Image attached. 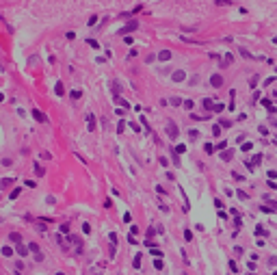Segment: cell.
Listing matches in <instances>:
<instances>
[{"instance_id":"15","label":"cell","mask_w":277,"mask_h":275,"mask_svg":"<svg viewBox=\"0 0 277 275\" xmlns=\"http://www.w3.org/2000/svg\"><path fill=\"white\" fill-rule=\"evenodd\" d=\"M17 254L19 256H28V247H24L22 243H19V245H17Z\"/></svg>"},{"instance_id":"8","label":"cell","mask_w":277,"mask_h":275,"mask_svg":"<svg viewBox=\"0 0 277 275\" xmlns=\"http://www.w3.org/2000/svg\"><path fill=\"white\" fill-rule=\"evenodd\" d=\"M171 59V50H160L158 52V61H169Z\"/></svg>"},{"instance_id":"37","label":"cell","mask_w":277,"mask_h":275,"mask_svg":"<svg viewBox=\"0 0 277 275\" xmlns=\"http://www.w3.org/2000/svg\"><path fill=\"white\" fill-rule=\"evenodd\" d=\"M130 128H132V130H134V132H141V128H139V123H134V121L130 123Z\"/></svg>"},{"instance_id":"14","label":"cell","mask_w":277,"mask_h":275,"mask_svg":"<svg viewBox=\"0 0 277 275\" xmlns=\"http://www.w3.org/2000/svg\"><path fill=\"white\" fill-rule=\"evenodd\" d=\"M44 173H46V169L41 167V165H37V162H35V176H39V178H41Z\"/></svg>"},{"instance_id":"3","label":"cell","mask_w":277,"mask_h":275,"mask_svg":"<svg viewBox=\"0 0 277 275\" xmlns=\"http://www.w3.org/2000/svg\"><path fill=\"white\" fill-rule=\"evenodd\" d=\"M210 85H212L214 89L223 87V76H221V74H212V76H210Z\"/></svg>"},{"instance_id":"34","label":"cell","mask_w":277,"mask_h":275,"mask_svg":"<svg viewBox=\"0 0 277 275\" xmlns=\"http://www.w3.org/2000/svg\"><path fill=\"white\" fill-rule=\"evenodd\" d=\"M95 22H97V15H91V17H89V22H87V24H89V26H93V24H95Z\"/></svg>"},{"instance_id":"33","label":"cell","mask_w":277,"mask_h":275,"mask_svg":"<svg viewBox=\"0 0 277 275\" xmlns=\"http://www.w3.org/2000/svg\"><path fill=\"white\" fill-rule=\"evenodd\" d=\"M223 104H214V108H212V111H214V113H221V111H223Z\"/></svg>"},{"instance_id":"46","label":"cell","mask_w":277,"mask_h":275,"mask_svg":"<svg viewBox=\"0 0 277 275\" xmlns=\"http://www.w3.org/2000/svg\"><path fill=\"white\" fill-rule=\"evenodd\" d=\"M2 100H5V95H2V93H0V102H2Z\"/></svg>"},{"instance_id":"35","label":"cell","mask_w":277,"mask_h":275,"mask_svg":"<svg viewBox=\"0 0 277 275\" xmlns=\"http://www.w3.org/2000/svg\"><path fill=\"white\" fill-rule=\"evenodd\" d=\"M87 44L91 46V48H100V46H97V41H95V39H87Z\"/></svg>"},{"instance_id":"7","label":"cell","mask_w":277,"mask_h":275,"mask_svg":"<svg viewBox=\"0 0 277 275\" xmlns=\"http://www.w3.org/2000/svg\"><path fill=\"white\" fill-rule=\"evenodd\" d=\"M9 241L15 243V245H19V243H22V236H19V232H11V234H9Z\"/></svg>"},{"instance_id":"25","label":"cell","mask_w":277,"mask_h":275,"mask_svg":"<svg viewBox=\"0 0 277 275\" xmlns=\"http://www.w3.org/2000/svg\"><path fill=\"white\" fill-rule=\"evenodd\" d=\"M69 95H72V100H78V98H80V95H82V93H80V91H78V89H74V91H72V93H69Z\"/></svg>"},{"instance_id":"27","label":"cell","mask_w":277,"mask_h":275,"mask_svg":"<svg viewBox=\"0 0 277 275\" xmlns=\"http://www.w3.org/2000/svg\"><path fill=\"white\" fill-rule=\"evenodd\" d=\"M204 152H206V154H212V152H214V148L210 145V143H206V145H204Z\"/></svg>"},{"instance_id":"39","label":"cell","mask_w":277,"mask_h":275,"mask_svg":"<svg viewBox=\"0 0 277 275\" xmlns=\"http://www.w3.org/2000/svg\"><path fill=\"white\" fill-rule=\"evenodd\" d=\"M249 85H251V87H253V89H256V85H258V76H253V78H251V80H249Z\"/></svg>"},{"instance_id":"12","label":"cell","mask_w":277,"mask_h":275,"mask_svg":"<svg viewBox=\"0 0 277 275\" xmlns=\"http://www.w3.org/2000/svg\"><path fill=\"white\" fill-rule=\"evenodd\" d=\"M0 251H2V256H5V258H9V256H13V249H11L9 245H5V247H2Z\"/></svg>"},{"instance_id":"6","label":"cell","mask_w":277,"mask_h":275,"mask_svg":"<svg viewBox=\"0 0 277 275\" xmlns=\"http://www.w3.org/2000/svg\"><path fill=\"white\" fill-rule=\"evenodd\" d=\"M171 78H173V82H182V80L186 78V74L182 72V69H178V72H173V74H171Z\"/></svg>"},{"instance_id":"28","label":"cell","mask_w":277,"mask_h":275,"mask_svg":"<svg viewBox=\"0 0 277 275\" xmlns=\"http://www.w3.org/2000/svg\"><path fill=\"white\" fill-rule=\"evenodd\" d=\"M108 238H111V245H117V234H115V232H111Z\"/></svg>"},{"instance_id":"45","label":"cell","mask_w":277,"mask_h":275,"mask_svg":"<svg viewBox=\"0 0 277 275\" xmlns=\"http://www.w3.org/2000/svg\"><path fill=\"white\" fill-rule=\"evenodd\" d=\"M260 210H262V212H273V208H268V206H260Z\"/></svg>"},{"instance_id":"21","label":"cell","mask_w":277,"mask_h":275,"mask_svg":"<svg viewBox=\"0 0 277 275\" xmlns=\"http://www.w3.org/2000/svg\"><path fill=\"white\" fill-rule=\"evenodd\" d=\"M123 128H126V121H123V119H121V121L117 123V132L121 134V132H123Z\"/></svg>"},{"instance_id":"1","label":"cell","mask_w":277,"mask_h":275,"mask_svg":"<svg viewBox=\"0 0 277 275\" xmlns=\"http://www.w3.org/2000/svg\"><path fill=\"white\" fill-rule=\"evenodd\" d=\"M167 134H169L171 141H175V139L180 137V128H178L175 121H167Z\"/></svg>"},{"instance_id":"42","label":"cell","mask_w":277,"mask_h":275,"mask_svg":"<svg viewBox=\"0 0 277 275\" xmlns=\"http://www.w3.org/2000/svg\"><path fill=\"white\" fill-rule=\"evenodd\" d=\"M130 234H132V236L139 234V225H132V227H130Z\"/></svg>"},{"instance_id":"29","label":"cell","mask_w":277,"mask_h":275,"mask_svg":"<svg viewBox=\"0 0 277 275\" xmlns=\"http://www.w3.org/2000/svg\"><path fill=\"white\" fill-rule=\"evenodd\" d=\"M256 234H258V236H266V230H264V227H256Z\"/></svg>"},{"instance_id":"19","label":"cell","mask_w":277,"mask_h":275,"mask_svg":"<svg viewBox=\"0 0 277 275\" xmlns=\"http://www.w3.org/2000/svg\"><path fill=\"white\" fill-rule=\"evenodd\" d=\"M28 251H33V254H39V245H37V243H30V245H28Z\"/></svg>"},{"instance_id":"23","label":"cell","mask_w":277,"mask_h":275,"mask_svg":"<svg viewBox=\"0 0 277 275\" xmlns=\"http://www.w3.org/2000/svg\"><path fill=\"white\" fill-rule=\"evenodd\" d=\"M186 152V145H175V154H184Z\"/></svg>"},{"instance_id":"30","label":"cell","mask_w":277,"mask_h":275,"mask_svg":"<svg viewBox=\"0 0 277 275\" xmlns=\"http://www.w3.org/2000/svg\"><path fill=\"white\" fill-rule=\"evenodd\" d=\"M260 162H262V154H256L253 156V165H260Z\"/></svg>"},{"instance_id":"2","label":"cell","mask_w":277,"mask_h":275,"mask_svg":"<svg viewBox=\"0 0 277 275\" xmlns=\"http://www.w3.org/2000/svg\"><path fill=\"white\" fill-rule=\"evenodd\" d=\"M136 28H139V22H136V20H130L121 30H119V35H128V33H132V30H136Z\"/></svg>"},{"instance_id":"26","label":"cell","mask_w":277,"mask_h":275,"mask_svg":"<svg viewBox=\"0 0 277 275\" xmlns=\"http://www.w3.org/2000/svg\"><path fill=\"white\" fill-rule=\"evenodd\" d=\"M171 104L173 106H182V98H171Z\"/></svg>"},{"instance_id":"5","label":"cell","mask_w":277,"mask_h":275,"mask_svg":"<svg viewBox=\"0 0 277 275\" xmlns=\"http://www.w3.org/2000/svg\"><path fill=\"white\" fill-rule=\"evenodd\" d=\"M87 128H89V132H93V130H95V115H93V113L87 115Z\"/></svg>"},{"instance_id":"43","label":"cell","mask_w":277,"mask_h":275,"mask_svg":"<svg viewBox=\"0 0 277 275\" xmlns=\"http://www.w3.org/2000/svg\"><path fill=\"white\" fill-rule=\"evenodd\" d=\"M251 148H253L251 143H245V145H243V152H249V150H251Z\"/></svg>"},{"instance_id":"17","label":"cell","mask_w":277,"mask_h":275,"mask_svg":"<svg viewBox=\"0 0 277 275\" xmlns=\"http://www.w3.org/2000/svg\"><path fill=\"white\" fill-rule=\"evenodd\" d=\"M182 106H184V108H188V111H193L195 102H193V100H184V102H182Z\"/></svg>"},{"instance_id":"16","label":"cell","mask_w":277,"mask_h":275,"mask_svg":"<svg viewBox=\"0 0 277 275\" xmlns=\"http://www.w3.org/2000/svg\"><path fill=\"white\" fill-rule=\"evenodd\" d=\"M197 137H199V130H188V139L190 141H197Z\"/></svg>"},{"instance_id":"47","label":"cell","mask_w":277,"mask_h":275,"mask_svg":"<svg viewBox=\"0 0 277 275\" xmlns=\"http://www.w3.org/2000/svg\"><path fill=\"white\" fill-rule=\"evenodd\" d=\"M273 275H277V271H275V273H273Z\"/></svg>"},{"instance_id":"32","label":"cell","mask_w":277,"mask_h":275,"mask_svg":"<svg viewBox=\"0 0 277 275\" xmlns=\"http://www.w3.org/2000/svg\"><path fill=\"white\" fill-rule=\"evenodd\" d=\"M61 232H63V234H67V232H69V223H61Z\"/></svg>"},{"instance_id":"18","label":"cell","mask_w":277,"mask_h":275,"mask_svg":"<svg viewBox=\"0 0 277 275\" xmlns=\"http://www.w3.org/2000/svg\"><path fill=\"white\" fill-rule=\"evenodd\" d=\"M221 160H232V152H229V150H225V152L221 154Z\"/></svg>"},{"instance_id":"38","label":"cell","mask_w":277,"mask_h":275,"mask_svg":"<svg viewBox=\"0 0 277 275\" xmlns=\"http://www.w3.org/2000/svg\"><path fill=\"white\" fill-rule=\"evenodd\" d=\"M240 54H243V56H245V59H253V56H251V54H249V52H247V50H243V48H240Z\"/></svg>"},{"instance_id":"44","label":"cell","mask_w":277,"mask_h":275,"mask_svg":"<svg viewBox=\"0 0 277 275\" xmlns=\"http://www.w3.org/2000/svg\"><path fill=\"white\" fill-rule=\"evenodd\" d=\"M158 160H160V165H165V167H167V165H169V160H167L165 156H160V158H158Z\"/></svg>"},{"instance_id":"10","label":"cell","mask_w":277,"mask_h":275,"mask_svg":"<svg viewBox=\"0 0 277 275\" xmlns=\"http://www.w3.org/2000/svg\"><path fill=\"white\" fill-rule=\"evenodd\" d=\"M201 104H204V108H206V111H212V108H214V102H212L210 98H206V100H204Z\"/></svg>"},{"instance_id":"22","label":"cell","mask_w":277,"mask_h":275,"mask_svg":"<svg viewBox=\"0 0 277 275\" xmlns=\"http://www.w3.org/2000/svg\"><path fill=\"white\" fill-rule=\"evenodd\" d=\"M212 134H214V137H219V134H221V126H219V123L212 126Z\"/></svg>"},{"instance_id":"24","label":"cell","mask_w":277,"mask_h":275,"mask_svg":"<svg viewBox=\"0 0 277 275\" xmlns=\"http://www.w3.org/2000/svg\"><path fill=\"white\" fill-rule=\"evenodd\" d=\"M184 238H186V241H193V232H190V230H184Z\"/></svg>"},{"instance_id":"31","label":"cell","mask_w":277,"mask_h":275,"mask_svg":"<svg viewBox=\"0 0 277 275\" xmlns=\"http://www.w3.org/2000/svg\"><path fill=\"white\" fill-rule=\"evenodd\" d=\"M152 256H154V258H162V251L160 249H152Z\"/></svg>"},{"instance_id":"36","label":"cell","mask_w":277,"mask_h":275,"mask_svg":"<svg viewBox=\"0 0 277 275\" xmlns=\"http://www.w3.org/2000/svg\"><path fill=\"white\" fill-rule=\"evenodd\" d=\"M82 232H85V234H89V232H91V225H89V223H82Z\"/></svg>"},{"instance_id":"4","label":"cell","mask_w":277,"mask_h":275,"mask_svg":"<svg viewBox=\"0 0 277 275\" xmlns=\"http://www.w3.org/2000/svg\"><path fill=\"white\" fill-rule=\"evenodd\" d=\"M33 117L37 119L39 123H46V121H48V117H46V115L41 113V111H39V108H33Z\"/></svg>"},{"instance_id":"11","label":"cell","mask_w":277,"mask_h":275,"mask_svg":"<svg viewBox=\"0 0 277 275\" xmlns=\"http://www.w3.org/2000/svg\"><path fill=\"white\" fill-rule=\"evenodd\" d=\"M54 93H56V95H63V93H65L63 82H56V87H54Z\"/></svg>"},{"instance_id":"41","label":"cell","mask_w":277,"mask_h":275,"mask_svg":"<svg viewBox=\"0 0 277 275\" xmlns=\"http://www.w3.org/2000/svg\"><path fill=\"white\" fill-rule=\"evenodd\" d=\"M19 191H22V188H13V193H11V199H15V197L19 195Z\"/></svg>"},{"instance_id":"9","label":"cell","mask_w":277,"mask_h":275,"mask_svg":"<svg viewBox=\"0 0 277 275\" xmlns=\"http://www.w3.org/2000/svg\"><path fill=\"white\" fill-rule=\"evenodd\" d=\"M154 269H156V271H162V269H165V262H162V258H154Z\"/></svg>"},{"instance_id":"40","label":"cell","mask_w":277,"mask_h":275,"mask_svg":"<svg viewBox=\"0 0 277 275\" xmlns=\"http://www.w3.org/2000/svg\"><path fill=\"white\" fill-rule=\"evenodd\" d=\"M229 269H232L234 273H236V271H238V266H236V262H234V260H229Z\"/></svg>"},{"instance_id":"13","label":"cell","mask_w":277,"mask_h":275,"mask_svg":"<svg viewBox=\"0 0 277 275\" xmlns=\"http://www.w3.org/2000/svg\"><path fill=\"white\" fill-rule=\"evenodd\" d=\"M132 266H134V269H141V254H136V256H134V260H132Z\"/></svg>"},{"instance_id":"20","label":"cell","mask_w":277,"mask_h":275,"mask_svg":"<svg viewBox=\"0 0 277 275\" xmlns=\"http://www.w3.org/2000/svg\"><path fill=\"white\" fill-rule=\"evenodd\" d=\"M219 126H221V128H229V126H232V121H229V119H221Z\"/></svg>"}]
</instances>
